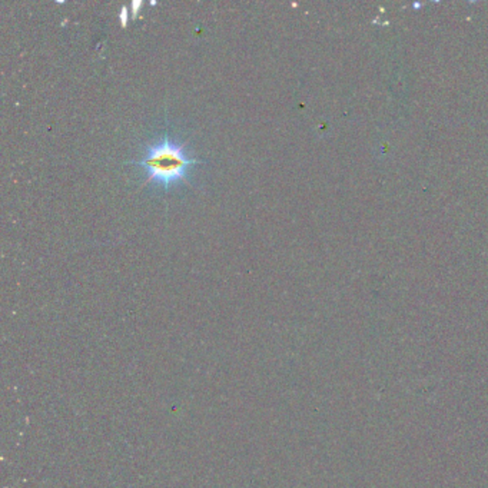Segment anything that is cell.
<instances>
[{
	"label": "cell",
	"mask_w": 488,
	"mask_h": 488,
	"mask_svg": "<svg viewBox=\"0 0 488 488\" xmlns=\"http://www.w3.org/2000/svg\"><path fill=\"white\" fill-rule=\"evenodd\" d=\"M201 162L187 155L185 143L175 140L168 131L146 146L142 159L131 161V164L145 171V183L154 182L162 186L166 192L179 182L190 183V169Z\"/></svg>",
	"instance_id": "cell-1"
},
{
	"label": "cell",
	"mask_w": 488,
	"mask_h": 488,
	"mask_svg": "<svg viewBox=\"0 0 488 488\" xmlns=\"http://www.w3.org/2000/svg\"><path fill=\"white\" fill-rule=\"evenodd\" d=\"M121 19H122V25L125 26V25H126V20H128V9H126V6H124V8H122Z\"/></svg>",
	"instance_id": "cell-2"
},
{
	"label": "cell",
	"mask_w": 488,
	"mask_h": 488,
	"mask_svg": "<svg viewBox=\"0 0 488 488\" xmlns=\"http://www.w3.org/2000/svg\"><path fill=\"white\" fill-rule=\"evenodd\" d=\"M140 5H142V2H140V0H133V2H132V8H133V15H136V12H138V9L140 8Z\"/></svg>",
	"instance_id": "cell-3"
}]
</instances>
